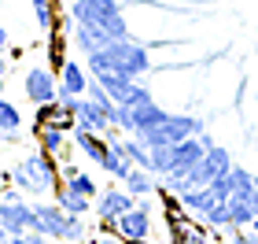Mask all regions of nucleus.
<instances>
[{"instance_id":"obj_1","label":"nucleus","mask_w":258,"mask_h":244,"mask_svg":"<svg viewBox=\"0 0 258 244\" xmlns=\"http://www.w3.org/2000/svg\"><path fill=\"white\" fill-rule=\"evenodd\" d=\"M85 71L92 74H103V71H114V74H125V78H148L151 71V48L140 44L133 37H122V41H111L103 44L100 52L85 56Z\"/></svg>"},{"instance_id":"obj_2","label":"nucleus","mask_w":258,"mask_h":244,"mask_svg":"<svg viewBox=\"0 0 258 244\" xmlns=\"http://www.w3.org/2000/svg\"><path fill=\"white\" fill-rule=\"evenodd\" d=\"M67 19L74 22V26L100 30L107 41L133 37V33H129V22H125V11H122V0H70Z\"/></svg>"},{"instance_id":"obj_3","label":"nucleus","mask_w":258,"mask_h":244,"mask_svg":"<svg viewBox=\"0 0 258 244\" xmlns=\"http://www.w3.org/2000/svg\"><path fill=\"white\" fill-rule=\"evenodd\" d=\"M11 185L22 196H52V189L59 185V159L33 148V152L19 156V163L11 167Z\"/></svg>"},{"instance_id":"obj_4","label":"nucleus","mask_w":258,"mask_h":244,"mask_svg":"<svg viewBox=\"0 0 258 244\" xmlns=\"http://www.w3.org/2000/svg\"><path fill=\"white\" fill-rule=\"evenodd\" d=\"M33 233H44L48 240H63V244H85L92 233L85 226V218L67 215L59 204H33Z\"/></svg>"},{"instance_id":"obj_5","label":"nucleus","mask_w":258,"mask_h":244,"mask_svg":"<svg viewBox=\"0 0 258 244\" xmlns=\"http://www.w3.org/2000/svg\"><path fill=\"white\" fill-rule=\"evenodd\" d=\"M166 108L162 104H155V96H140V100H129V104H118V119H114V126H118L122 137H140L144 130H151V126H159L162 119H166Z\"/></svg>"},{"instance_id":"obj_6","label":"nucleus","mask_w":258,"mask_h":244,"mask_svg":"<svg viewBox=\"0 0 258 244\" xmlns=\"http://www.w3.org/2000/svg\"><path fill=\"white\" fill-rule=\"evenodd\" d=\"M203 130H207V122L199 119V115H166L159 126H151V130L140 133V141L148 148H166V144L188 141V137H199Z\"/></svg>"},{"instance_id":"obj_7","label":"nucleus","mask_w":258,"mask_h":244,"mask_svg":"<svg viewBox=\"0 0 258 244\" xmlns=\"http://www.w3.org/2000/svg\"><path fill=\"white\" fill-rule=\"evenodd\" d=\"M114 233L129 244H151V233H155V204H151V196L137 200V207H129L114 222Z\"/></svg>"},{"instance_id":"obj_8","label":"nucleus","mask_w":258,"mask_h":244,"mask_svg":"<svg viewBox=\"0 0 258 244\" xmlns=\"http://www.w3.org/2000/svg\"><path fill=\"white\" fill-rule=\"evenodd\" d=\"M129 207H137V196L129 192L122 181H114V185H107V189H100L92 215L100 218V229H103V233H114V222H118Z\"/></svg>"},{"instance_id":"obj_9","label":"nucleus","mask_w":258,"mask_h":244,"mask_svg":"<svg viewBox=\"0 0 258 244\" xmlns=\"http://www.w3.org/2000/svg\"><path fill=\"white\" fill-rule=\"evenodd\" d=\"M22 92H26V100L37 108V104H52L59 96V78L48 63H37V67H26V74H22Z\"/></svg>"},{"instance_id":"obj_10","label":"nucleus","mask_w":258,"mask_h":244,"mask_svg":"<svg viewBox=\"0 0 258 244\" xmlns=\"http://www.w3.org/2000/svg\"><path fill=\"white\" fill-rule=\"evenodd\" d=\"M0 226L8 229V237H19L33 229V204L22 200H0Z\"/></svg>"},{"instance_id":"obj_11","label":"nucleus","mask_w":258,"mask_h":244,"mask_svg":"<svg viewBox=\"0 0 258 244\" xmlns=\"http://www.w3.org/2000/svg\"><path fill=\"white\" fill-rule=\"evenodd\" d=\"M33 141H37L41 152H48V156H55V159H67V156H70V133L63 130L59 122L33 126Z\"/></svg>"},{"instance_id":"obj_12","label":"nucleus","mask_w":258,"mask_h":244,"mask_svg":"<svg viewBox=\"0 0 258 244\" xmlns=\"http://www.w3.org/2000/svg\"><path fill=\"white\" fill-rule=\"evenodd\" d=\"M55 78H59V92H63V96H85V89H89V81H92L81 60H67L63 71L55 74Z\"/></svg>"},{"instance_id":"obj_13","label":"nucleus","mask_w":258,"mask_h":244,"mask_svg":"<svg viewBox=\"0 0 258 244\" xmlns=\"http://www.w3.org/2000/svg\"><path fill=\"white\" fill-rule=\"evenodd\" d=\"M70 141H74V148H78V152L85 156L89 163H96V167H100L103 159H107V148H111L107 137L89 133V130H74V133H70Z\"/></svg>"},{"instance_id":"obj_14","label":"nucleus","mask_w":258,"mask_h":244,"mask_svg":"<svg viewBox=\"0 0 258 244\" xmlns=\"http://www.w3.org/2000/svg\"><path fill=\"white\" fill-rule=\"evenodd\" d=\"M52 200L63 207L67 215H74V218H85V215H92V207H96V200H89V196H81V192H74L70 185H55L52 189Z\"/></svg>"},{"instance_id":"obj_15","label":"nucleus","mask_w":258,"mask_h":244,"mask_svg":"<svg viewBox=\"0 0 258 244\" xmlns=\"http://www.w3.org/2000/svg\"><path fill=\"white\" fill-rule=\"evenodd\" d=\"M214 204H221V196L210 189V185H207V189H184V192H181V207L196 218V222H203L207 211H210Z\"/></svg>"},{"instance_id":"obj_16","label":"nucleus","mask_w":258,"mask_h":244,"mask_svg":"<svg viewBox=\"0 0 258 244\" xmlns=\"http://www.w3.org/2000/svg\"><path fill=\"white\" fill-rule=\"evenodd\" d=\"M59 181L70 185L74 192L89 196V200H96V196H100V185L92 181V174H85L81 167H74V163H63V167H59Z\"/></svg>"},{"instance_id":"obj_17","label":"nucleus","mask_w":258,"mask_h":244,"mask_svg":"<svg viewBox=\"0 0 258 244\" xmlns=\"http://www.w3.org/2000/svg\"><path fill=\"white\" fill-rule=\"evenodd\" d=\"M22 130H26V119H22L19 104H11L8 96H0V133H4L8 141H19Z\"/></svg>"},{"instance_id":"obj_18","label":"nucleus","mask_w":258,"mask_h":244,"mask_svg":"<svg viewBox=\"0 0 258 244\" xmlns=\"http://www.w3.org/2000/svg\"><path fill=\"white\" fill-rule=\"evenodd\" d=\"M254 215H258L254 196H240V192L229 196V222H232V229H247L254 222Z\"/></svg>"},{"instance_id":"obj_19","label":"nucleus","mask_w":258,"mask_h":244,"mask_svg":"<svg viewBox=\"0 0 258 244\" xmlns=\"http://www.w3.org/2000/svg\"><path fill=\"white\" fill-rule=\"evenodd\" d=\"M107 141H111V137H107ZM100 170L107 174L111 181H125V174L133 170V163H129V156H125L122 148H118V137L111 141V148H107V159L100 163Z\"/></svg>"},{"instance_id":"obj_20","label":"nucleus","mask_w":258,"mask_h":244,"mask_svg":"<svg viewBox=\"0 0 258 244\" xmlns=\"http://www.w3.org/2000/svg\"><path fill=\"white\" fill-rule=\"evenodd\" d=\"M122 185H125V189L137 196V200H144V196H155V189H159V178H155L151 170H140V167H133V170L125 174V181H122Z\"/></svg>"},{"instance_id":"obj_21","label":"nucleus","mask_w":258,"mask_h":244,"mask_svg":"<svg viewBox=\"0 0 258 244\" xmlns=\"http://www.w3.org/2000/svg\"><path fill=\"white\" fill-rule=\"evenodd\" d=\"M118 148L129 156V163L140 170H151V148L140 141V137H118Z\"/></svg>"},{"instance_id":"obj_22","label":"nucleus","mask_w":258,"mask_h":244,"mask_svg":"<svg viewBox=\"0 0 258 244\" xmlns=\"http://www.w3.org/2000/svg\"><path fill=\"white\" fill-rule=\"evenodd\" d=\"M30 8H33V19H37V30H41V33L59 30V19H55V0H30Z\"/></svg>"},{"instance_id":"obj_23","label":"nucleus","mask_w":258,"mask_h":244,"mask_svg":"<svg viewBox=\"0 0 258 244\" xmlns=\"http://www.w3.org/2000/svg\"><path fill=\"white\" fill-rule=\"evenodd\" d=\"M67 60H70V56H67V33H63V30H52V33H48V67L59 74Z\"/></svg>"},{"instance_id":"obj_24","label":"nucleus","mask_w":258,"mask_h":244,"mask_svg":"<svg viewBox=\"0 0 258 244\" xmlns=\"http://www.w3.org/2000/svg\"><path fill=\"white\" fill-rule=\"evenodd\" d=\"M63 108H59V100H52V104H37L33 108V126H48V122H59L63 119Z\"/></svg>"},{"instance_id":"obj_25","label":"nucleus","mask_w":258,"mask_h":244,"mask_svg":"<svg viewBox=\"0 0 258 244\" xmlns=\"http://www.w3.org/2000/svg\"><path fill=\"white\" fill-rule=\"evenodd\" d=\"M11 244H52L44 233H33V229H26V233H19V237H11Z\"/></svg>"},{"instance_id":"obj_26","label":"nucleus","mask_w":258,"mask_h":244,"mask_svg":"<svg viewBox=\"0 0 258 244\" xmlns=\"http://www.w3.org/2000/svg\"><path fill=\"white\" fill-rule=\"evenodd\" d=\"M85 244H129V240H122L118 233H103V229H96V233H92Z\"/></svg>"},{"instance_id":"obj_27","label":"nucleus","mask_w":258,"mask_h":244,"mask_svg":"<svg viewBox=\"0 0 258 244\" xmlns=\"http://www.w3.org/2000/svg\"><path fill=\"white\" fill-rule=\"evenodd\" d=\"M229 237L236 240V244H258V233L247 226V229H229Z\"/></svg>"},{"instance_id":"obj_28","label":"nucleus","mask_w":258,"mask_h":244,"mask_svg":"<svg viewBox=\"0 0 258 244\" xmlns=\"http://www.w3.org/2000/svg\"><path fill=\"white\" fill-rule=\"evenodd\" d=\"M11 48V37H8V26L0 22V52H8Z\"/></svg>"},{"instance_id":"obj_29","label":"nucleus","mask_w":258,"mask_h":244,"mask_svg":"<svg viewBox=\"0 0 258 244\" xmlns=\"http://www.w3.org/2000/svg\"><path fill=\"white\" fill-rule=\"evenodd\" d=\"M210 244H236V240H232V237H221V233H214V240H210Z\"/></svg>"},{"instance_id":"obj_30","label":"nucleus","mask_w":258,"mask_h":244,"mask_svg":"<svg viewBox=\"0 0 258 244\" xmlns=\"http://www.w3.org/2000/svg\"><path fill=\"white\" fill-rule=\"evenodd\" d=\"M0 74H8V60H4V52H0Z\"/></svg>"},{"instance_id":"obj_31","label":"nucleus","mask_w":258,"mask_h":244,"mask_svg":"<svg viewBox=\"0 0 258 244\" xmlns=\"http://www.w3.org/2000/svg\"><path fill=\"white\" fill-rule=\"evenodd\" d=\"M254 207H258V174H254Z\"/></svg>"},{"instance_id":"obj_32","label":"nucleus","mask_w":258,"mask_h":244,"mask_svg":"<svg viewBox=\"0 0 258 244\" xmlns=\"http://www.w3.org/2000/svg\"><path fill=\"white\" fill-rule=\"evenodd\" d=\"M251 229H254V233H258V215H254V222H251Z\"/></svg>"},{"instance_id":"obj_33","label":"nucleus","mask_w":258,"mask_h":244,"mask_svg":"<svg viewBox=\"0 0 258 244\" xmlns=\"http://www.w3.org/2000/svg\"><path fill=\"white\" fill-rule=\"evenodd\" d=\"M0 96H4V74H0Z\"/></svg>"},{"instance_id":"obj_34","label":"nucleus","mask_w":258,"mask_h":244,"mask_svg":"<svg viewBox=\"0 0 258 244\" xmlns=\"http://www.w3.org/2000/svg\"><path fill=\"white\" fill-rule=\"evenodd\" d=\"M4 144H8V137H4V133H0V148H4Z\"/></svg>"}]
</instances>
